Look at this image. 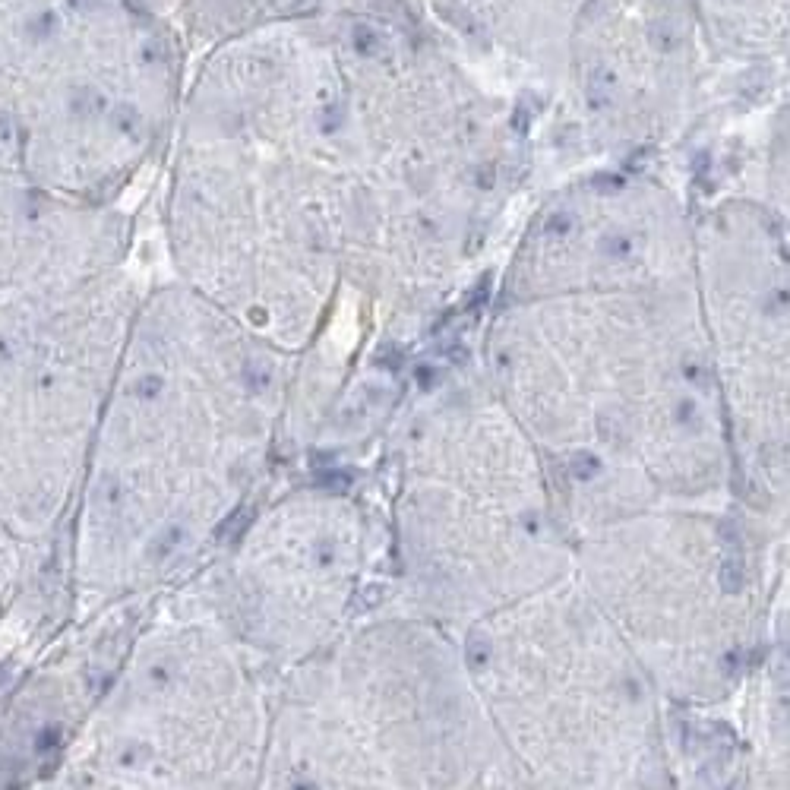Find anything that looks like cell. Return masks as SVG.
I'll return each instance as SVG.
<instances>
[{
  "mask_svg": "<svg viewBox=\"0 0 790 790\" xmlns=\"http://www.w3.org/2000/svg\"><path fill=\"white\" fill-rule=\"evenodd\" d=\"M244 354L190 288L136 304L70 522L76 620L174 579L212 538L244 459Z\"/></svg>",
  "mask_w": 790,
  "mask_h": 790,
  "instance_id": "6da1fadb",
  "label": "cell"
},
{
  "mask_svg": "<svg viewBox=\"0 0 790 790\" xmlns=\"http://www.w3.org/2000/svg\"><path fill=\"white\" fill-rule=\"evenodd\" d=\"M0 83L16 174L105 206L146 162L171 102V54L121 0H0Z\"/></svg>",
  "mask_w": 790,
  "mask_h": 790,
  "instance_id": "7a4b0ae2",
  "label": "cell"
},
{
  "mask_svg": "<svg viewBox=\"0 0 790 790\" xmlns=\"http://www.w3.org/2000/svg\"><path fill=\"white\" fill-rule=\"evenodd\" d=\"M140 304L121 266L0 307V525L51 550Z\"/></svg>",
  "mask_w": 790,
  "mask_h": 790,
  "instance_id": "3957f363",
  "label": "cell"
},
{
  "mask_svg": "<svg viewBox=\"0 0 790 790\" xmlns=\"http://www.w3.org/2000/svg\"><path fill=\"white\" fill-rule=\"evenodd\" d=\"M241 759V686L222 639L203 623L146 629L73 730L42 784H222Z\"/></svg>",
  "mask_w": 790,
  "mask_h": 790,
  "instance_id": "277c9868",
  "label": "cell"
},
{
  "mask_svg": "<svg viewBox=\"0 0 790 790\" xmlns=\"http://www.w3.org/2000/svg\"><path fill=\"white\" fill-rule=\"evenodd\" d=\"M124 222L105 206L0 171V307L121 266Z\"/></svg>",
  "mask_w": 790,
  "mask_h": 790,
  "instance_id": "5b68a950",
  "label": "cell"
},
{
  "mask_svg": "<svg viewBox=\"0 0 790 790\" xmlns=\"http://www.w3.org/2000/svg\"><path fill=\"white\" fill-rule=\"evenodd\" d=\"M48 550L32 547L16 538L7 525H0V655L10 642V626L23 617V610L42 579Z\"/></svg>",
  "mask_w": 790,
  "mask_h": 790,
  "instance_id": "8992f818",
  "label": "cell"
},
{
  "mask_svg": "<svg viewBox=\"0 0 790 790\" xmlns=\"http://www.w3.org/2000/svg\"><path fill=\"white\" fill-rule=\"evenodd\" d=\"M0 171H16V143H13V124L7 111L4 83H0Z\"/></svg>",
  "mask_w": 790,
  "mask_h": 790,
  "instance_id": "52a82bcc",
  "label": "cell"
}]
</instances>
